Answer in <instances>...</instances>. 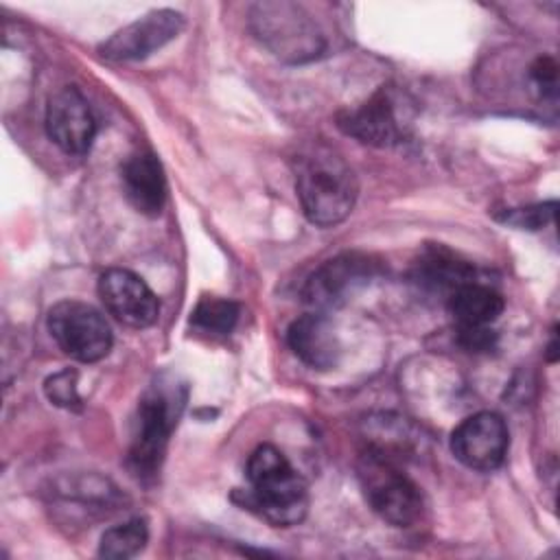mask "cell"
Segmentation results:
<instances>
[{
	"label": "cell",
	"instance_id": "obj_1",
	"mask_svg": "<svg viewBox=\"0 0 560 560\" xmlns=\"http://www.w3.org/2000/svg\"><path fill=\"white\" fill-rule=\"evenodd\" d=\"M245 490L232 499L273 527L298 525L308 510V486L273 444H260L247 459Z\"/></svg>",
	"mask_w": 560,
	"mask_h": 560
},
{
	"label": "cell",
	"instance_id": "obj_2",
	"mask_svg": "<svg viewBox=\"0 0 560 560\" xmlns=\"http://www.w3.org/2000/svg\"><path fill=\"white\" fill-rule=\"evenodd\" d=\"M295 195L313 225L330 228L352 212L359 182L352 166L337 151L313 147L295 162Z\"/></svg>",
	"mask_w": 560,
	"mask_h": 560
},
{
	"label": "cell",
	"instance_id": "obj_3",
	"mask_svg": "<svg viewBox=\"0 0 560 560\" xmlns=\"http://www.w3.org/2000/svg\"><path fill=\"white\" fill-rule=\"evenodd\" d=\"M188 400V385L175 374H160L144 389L131 435L127 464L138 479L155 477L160 470L173 429Z\"/></svg>",
	"mask_w": 560,
	"mask_h": 560
},
{
	"label": "cell",
	"instance_id": "obj_4",
	"mask_svg": "<svg viewBox=\"0 0 560 560\" xmlns=\"http://www.w3.org/2000/svg\"><path fill=\"white\" fill-rule=\"evenodd\" d=\"M254 37L278 59L304 63L326 50V39L315 20L295 2H256L249 11Z\"/></svg>",
	"mask_w": 560,
	"mask_h": 560
},
{
	"label": "cell",
	"instance_id": "obj_5",
	"mask_svg": "<svg viewBox=\"0 0 560 560\" xmlns=\"http://www.w3.org/2000/svg\"><path fill=\"white\" fill-rule=\"evenodd\" d=\"M359 481L370 508L394 527H411L424 514L420 486L396 466L394 457L372 446L359 459Z\"/></svg>",
	"mask_w": 560,
	"mask_h": 560
},
{
	"label": "cell",
	"instance_id": "obj_6",
	"mask_svg": "<svg viewBox=\"0 0 560 560\" xmlns=\"http://www.w3.org/2000/svg\"><path fill=\"white\" fill-rule=\"evenodd\" d=\"M55 343L81 363H94L112 350V328L105 315L88 302L61 300L46 317Z\"/></svg>",
	"mask_w": 560,
	"mask_h": 560
},
{
	"label": "cell",
	"instance_id": "obj_7",
	"mask_svg": "<svg viewBox=\"0 0 560 560\" xmlns=\"http://www.w3.org/2000/svg\"><path fill=\"white\" fill-rule=\"evenodd\" d=\"M374 271L376 262L370 256L359 252L339 254L308 276L302 298L317 311L337 308L346 304L361 287H365Z\"/></svg>",
	"mask_w": 560,
	"mask_h": 560
},
{
	"label": "cell",
	"instance_id": "obj_8",
	"mask_svg": "<svg viewBox=\"0 0 560 560\" xmlns=\"http://www.w3.org/2000/svg\"><path fill=\"white\" fill-rule=\"evenodd\" d=\"M510 433L505 420L494 411H479L462 420L451 433V453L466 468L490 472L508 455Z\"/></svg>",
	"mask_w": 560,
	"mask_h": 560
},
{
	"label": "cell",
	"instance_id": "obj_9",
	"mask_svg": "<svg viewBox=\"0 0 560 560\" xmlns=\"http://www.w3.org/2000/svg\"><path fill=\"white\" fill-rule=\"evenodd\" d=\"M182 28V13L173 9L149 11L105 39L98 46V52L109 61H140L173 42Z\"/></svg>",
	"mask_w": 560,
	"mask_h": 560
},
{
	"label": "cell",
	"instance_id": "obj_10",
	"mask_svg": "<svg viewBox=\"0 0 560 560\" xmlns=\"http://www.w3.org/2000/svg\"><path fill=\"white\" fill-rule=\"evenodd\" d=\"M46 133L68 155H83L90 151L96 120L88 98L74 85H66L48 98Z\"/></svg>",
	"mask_w": 560,
	"mask_h": 560
},
{
	"label": "cell",
	"instance_id": "obj_11",
	"mask_svg": "<svg viewBox=\"0 0 560 560\" xmlns=\"http://www.w3.org/2000/svg\"><path fill=\"white\" fill-rule=\"evenodd\" d=\"M98 298L114 319L131 328H147L160 315V300L151 287L129 269H107L98 278Z\"/></svg>",
	"mask_w": 560,
	"mask_h": 560
},
{
	"label": "cell",
	"instance_id": "obj_12",
	"mask_svg": "<svg viewBox=\"0 0 560 560\" xmlns=\"http://www.w3.org/2000/svg\"><path fill=\"white\" fill-rule=\"evenodd\" d=\"M337 125L343 133L372 147H392L405 136L394 98L385 90L376 92L359 107L341 112Z\"/></svg>",
	"mask_w": 560,
	"mask_h": 560
},
{
	"label": "cell",
	"instance_id": "obj_13",
	"mask_svg": "<svg viewBox=\"0 0 560 560\" xmlns=\"http://www.w3.org/2000/svg\"><path fill=\"white\" fill-rule=\"evenodd\" d=\"M287 343L311 370H332L341 359V339L322 313H306L287 328Z\"/></svg>",
	"mask_w": 560,
	"mask_h": 560
},
{
	"label": "cell",
	"instance_id": "obj_14",
	"mask_svg": "<svg viewBox=\"0 0 560 560\" xmlns=\"http://www.w3.org/2000/svg\"><path fill=\"white\" fill-rule=\"evenodd\" d=\"M122 195L144 217H158L166 203V177L153 153H133L120 166Z\"/></svg>",
	"mask_w": 560,
	"mask_h": 560
},
{
	"label": "cell",
	"instance_id": "obj_15",
	"mask_svg": "<svg viewBox=\"0 0 560 560\" xmlns=\"http://www.w3.org/2000/svg\"><path fill=\"white\" fill-rule=\"evenodd\" d=\"M505 302L499 291L477 280L462 284L448 295V311L459 328H483L499 319Z\"/></svg>",
	"mask_w": 560,
	"mask_h": 560
},
{
	"label": "cell",
	"instance_id": "obj_16",
	"mask_svg": "<svg viewBox=\"0 0 560 560\" xmlns=\"http://www.w3.org/2000/svg\"><path fill=\"white\" fill-rule=\"evenodd\" d=\"M420 280L431 289L448 291L451 295L462 284L475 280V267H470L468 262H459L448 252L438 249L420 262Z\"/></svg>",
	"mask_w": 560,
	"mask_h": 560
},
{
	"label": "cell",
	"instance_id": "obj_17",
	"mask_svg": "<svg viewBox=\"0 0 560 560\" xmlns=\"http://www.w3.org/2000/svg\"><path fill=\"white\" fill-rule=\"evenodd\" d=\"M149 540V527L144 518H131L103 532L98 542V556L109 560H127L138 556Z\"/></svg>",
	"mask_w": 560,
	"mask_h": 560
},
{
	"label": "cell",
	"instance_id": "obj_18",
	"mask_svg": "<svg viewBox=\"0 0 560 560\" xmlns=\"http://www.w3.org/2000/svg\"><path fill=\"white\" fill-rule=\"evenodd\" d=\"M238 313L241 308L236 302L219 295H206L192 308L190 326L206 335H230L238 322Z\"/></svg>",
	"mask_w": 560,
	"mask_h": 560
},
{
	"label": "cell",
	"instance_id": "obj_19",
	"mask_svg": "<svg viewBox=\"0 0 560 560\" xmlns=\"http://www.w3.org/2000/svg\"><path fill=\"white\" fill-rule=\"evenodd\" d=\"M77 381H79V372L66 368L61 372L50 374L44 381V394L52 405H57L61 409L79 411L83 407V402H81V396H79V383Z\"/></svg>",
	"mask_w": 560,
	"mask_h": 560
},
{
	"label": "cell",
	"instance_id": "obj_20",
	"mask_svg": "<svg viewBox=\"0 0 560 560\" xmlns=\"http://www.w3.org/2000/svg\"><path fill=\"white\" fill-rule=\"evenodd\" d=\"M556 208H558L556 201H545V203H534V206H523V208H510L503 214H499L497 219L516 230H540L553 221Z\"/></svg>",
	"mask_w": 560,
	"mask_h": 560
},
{
	"label": "cell",
	"instance_id": "obj_21",
	"mask_svg": "<svg viewBox=\"0 0 560 560\" xmlns=\"http://www.w3.org/2000/svg\"><path fill=\"white\" fill-rule=\"evenodd\" d=\"M529 79L540 96L556 98L558 88V66L551 57H538L529 68Z\"/></svg>",
	"mask_w": 560,
	"mask_h": 560
},
{
	"label": "cell",
	"instance_id": "obj_22",
	"mask_svg": "<svg viewBox=\"0 0 560 560\" xmlns=\"http://www.w3.org/2000/svg\"><path fill=\"white\" fill-rule=\"evenodd\" d=\"M459 341L468 350H490L494 346V332L483 328H459Z\"/></svg>",
	"mask_w": 560,
	"mask_h": 560
}]
</instances>
